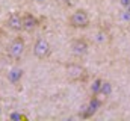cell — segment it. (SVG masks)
Returning a JSON list of instances; mask_svg holds the SVG:
<instances>
[{"mask_svg":"<svg viewBox=\"0 0 130 121\" xmlns=\"http://www.w3.org/2000/svg\"><path fill=\"white\" fill-rule=\"evenodd\" d=\"M110 91H112V85H110L109 82H104V80H103V83H101V89H100V94H103V95L106 97V95H109V94H110Z\"/></svg>","mask_w":130,"mask_h":121,"instance_id":"obj_9","label":"cell"},{"mask_svg":"<svg viewBox=\"0 0 130 121\" xmlns=\"http://www.w3.org/2000/svg\"><path fill=\"white\" fill-rule=\"evenodd\" d=\"M21 24H23V30L24 32H33L39 26V21H38V18L33 14L26 12V14L21 15Z\"/></svg>","mask_w":130,"mask_h":121,"instance_id":"obj_6","label":"cell"},{"mask_svg":"<svg viewBox=\"0 0 130 121\" xmlns=\"http://www.w3.org/2000/svg\"><path fill=\"white\" fill-rule=\"evenodd\" d=\"M33 55L41 60L48 59L50 55H52V46H50V42L45 38H38L35 41V44H33Z\"/></svg>","mask_w":130,"mask_h":121,"instance_id":"obj_4","label":"cell"},{"mask_svg":"<svg viewBox=\"0 0 130 121\" xmlns=\"http://www.w3.org/2000/svg\"><path fill=\"white\" fill-rule=\"evenodd\" d=\"M24 50H26V41H24V38L23 36H15L11 41L9 47H8V56L14 60H18V59H21Z\"/></svg>","mask_w":130,"mask_h":121,"instance_id":"obj_3","label":"cell"},{"mask_svg":"<svg viewBox=\"0 0 130 121\" xmlns=\"http://www.w3.org/2000/svg\"><path fill=\"white\" fill-rule=\"evenodd\" d=\"M91 23L89 14L85 9H77L68 17V26L73 29H86Z\"/></svg>","mask_w":130,"mask_h":121,"instance_id":"obj_2","label":"cell"},{"mask_svg":"<svg viewBox=\"0 0 130 121\" xmlns=\"http://www.w3.org/2000/svg\"><path fill=\"white\" fill-rule=\"evenodd\" d=\"M89 50V42L86 38H76L71 41V52L76 58H83Z\"/></svg>","mask_w":130,"mask_h":121,"instance_id":"obj_5","label":"cell"},{"mask_svg":"<svg viewBox=\"0 0 130 121\" xmlns=\"http://www.w3.org/2000/svg\"><path fill=\"white\" fill-rule=\"evenodd\" d=\"M8 27L14 32H21L23 24H21V15L18 12H12L8 18Z\"/></svg>","mask_w":130,"mask_h":121,"instance_id":"obj_7","label":"cell"},{"mask_svg":"<svg viewBox=\"0 0 130 121\" xmlns=\"http://www.w3.org/2000/svg\"><path fill=\"white\" fill-rule=\"evenodd\" d=\"M121 5L126 8V11H130V0H120Z\"/></svg>","mask_w":130,"mask_h":121,"instance_id":"obj_10","label":"cell"},{"mask_svg":"<svg viewBox=\"0 0 130 121\" xmlns=\"http://www.w3.org/2000/svg\"><path fill=\"white\" fill-rule=\"evenodd\" d=\"M65 73H67V77H68L70 80H73V82L85 83V82H88V79H89L88 70H86L82 64H77V62L65 64Z\"/></svg>","mask_w":130,"mask_h":121,"instance_id":"obj_1","label":"cell"},{"mask_svg":"<svg viewBox=\"0 0 130 121\" xmlns=\"http://www.w3.org/2000/svg\"><path fill=\"white\" fill-rule=\"evenodd\" d=\"M101 83L103 80L101 79H95L92 86H91V91H92V95H100V89H101Z\"/></svg>","mask_w":130,"mask_h":121,"instance_id":"obj_8","label":"cell"}]
</instances>
